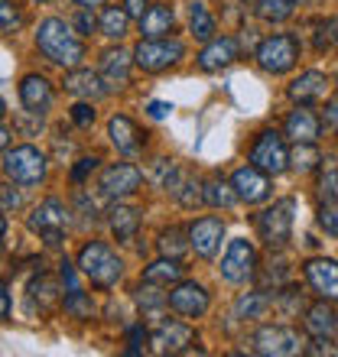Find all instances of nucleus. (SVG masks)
I'll use <instances>...</instances> for the list:
<instances>
[{
    "label": "nucleus",
    "mask_w": 338,
    "mask_h": 357,
    "mask_svg": "<svg viewBox=\"0 0 338 357\" xmlns=\"http://www.w3.org/2000/svg\"><path fill=\"white\" fill-rule=\"evenodd\" d=\"M36 46L39 52L59 68H78L84 59V43L75 33L72 23H66L62 17H49L39 23L36 29Z\"/></svg>",
    "instance_id": "f257e3e1"
},
{
    "label": "nucleus",
    "mask_w": 338,
    "mask_h": 357,
    "mask_svg": "<svg viewBox=\"0 0 338 357\" xmlns=\"http://www.w3.org/2000/svg\"><path fill=\"white\" fill-rule=\"evenodd\" d=\"M78 270H82L98 289H114L117 280L124 276L121 257L114 254L108 244H101V241H88V244L78 250Z\"/></svg>",
    "instance_id": "f03ea898"
},
{
    "label": "nucleus",
    "mask_w": 338,
    "mask_h": 357,
    "mask_svg": "<svg viewBox=\"0 0 338 357\" xmlns=\"http://www.w3.org/2000/svg\"><path fill=\"white\" fill-rule=\"evenodd\" d=\"M3 176L13 182V185H39V182H46V172H49V162L46 156L36 150V146H29V143H23V146H13V150L3 153Z\"/></svg>",
    "instance_id": "7ed1b4c3"
},
{
    "label": "nucleus",
    "mask_w": 338,
    "mask_h": 357,
    "mask_svg": "<svg viewBox=\"0 0 338 357\" xmlns=\"http://www.w3.org/2000/svg\"><path fill=\"white\" fill-rule=\"evenodd\" d=\"M293 215H296V198H280L267 211L257 215V234L270 250H283L293 237Z\"/></svg>",
    "instance_id": "20e7f679"
},
{
    "label": "nucleus",
    "mask_w": 338,
    "mask_h": 357,
    "mask_svg": "<svg viewBox=\"0 0 338 357\" xmlns=\"http://www.w3.org/2000/svg\"><path fill=\"white\" fill-rule=\"evenodd\" d=\"M254 59L267 75H286L300 62V39L290 36V33H273V36L260 39Z\"/></svg>",
    "instance_id": "39448f33"
},
{
    "label": "nucleus",
    "mask_w": 338,
    "mask_h": 357,
    "mask_svg": "<svg viewBox=\"0 0 338 357\" xmlns=\"http://www.w3.org/2000/svg\"><path fill=\"white\" fill-rule=\"evenodd\" d=\"M186 56V46H182V39L176 36H160V39H140L137 49H133V66H140L143 72H166L172 68L176 62H182Z\"/></svg>",
    "instance_id": "423d86ee"
},
{
    "label": "nucleus",
    "mask_w": 338,
    "mask_h": 357,
    "mask_svg": "<svg viewBox=\"0 0 338 357\" xmlns=\"http://www.w3.org/2000/svg\"><path fill=\"white\" fill-rule=\"evenodd\" d=\"M254 351L263 357H293L306 351V341L300 338V331L290 325H263L254 331L251 338Z\"/></svg>",
    "instance_id": "0eeeda50"
},
{
    "label": "nucleus",
    "mask_w": 338,
    "mask_h": 357,
    "mask_svg": "<svg viewBox=\"0 0 338 357\" xmlns=\"http://www.w3.org/2000/svg\"><path fill=\"white\" fill-rule=\"evenodd\" d=\"M68 208L59 202V198H46V202H39L33 211H29L27 225L33 234H39L43 241H46L49 247H59L62 244V231H66L68 225Z\"/></svg>",
    "instance_id": "6e6552de"
},
{
    "label": "nucleus",
    "mask_w": 338,
    "mask_h": 357,
    "mask_svg": "<svg viewBox=\"0 0 338 357\" xmlns=\"http://www.w3.org/2000/svg\"><path fill=\"white\" fill-rule=\"evenodd\" d=\"M251 166H257L267 176H280V172L290 169V150H286L283 133H277V130L257 133V140L251 146Z\"/></svg>",
    "instance_id": "1a4fd4ad"
},
{
    "label": "nucleus",
    "mask_w": 338,
    "mask_h": 357,
    "mask_svg": "<svg viewBox=\"0 0 338 357\" xmlns=\"http://www.w3.org/2000/svg\"><path fill=\"white\" fill-rule=\"evenodd\" d=\"M254 273H257V250H254V244L247 237L231 241L225 257H221V276H225L228 282L241 286V282L254 280Z\"/></svg>",
    "instance_id": "9d476101"
},
{
    "label": "nucleus",
    "mask_w": 338,
    "mask_h": 357,
    "mask_svg": "<svg viewBox=\"0 0 338 357\" xmlns=\"http://www.w3.org/2000/svg\"><path fill=\"white\" fill-rule=\"evenodd\" d=\"M212 305V296L202 282L196 280H179L172 289H169V309L182 315V319H202Z\"/></svg>",
    "instance_id": "9b49d317"
},
{
    "label": "nucleus",
    "mask_w": 338,
    "mask_h": 357,
    "mask_svg": "<svg viewBox=\"0 0 338 357\" xmlns=\"http://www.w3.org/2000/svg\"><path fill=\"white\" fill-rule=\"evenodd\" d=\"M143 182V172L131 162H111L101 169V178H98V188H101L104 198H127L133 195Z\"/></svg>",
    "instance_id": "f8f14e48"
},
{
    "label": "nucleus",
    "mask_w": 338,
    "mask_h": 357,
    "mask_svg": "<svg viewBox=\"0 0 338 357\" xmlns=\"http://www.w3.org/2000/svg\"><path fill=\"white\" fill-rule=\"evenodd\" d=\"M221 241H225V221L215 215L198 218L189 225V247L196 250V257L202 260H212V257L221 250Z\"/></svg>",
    "instance_id": "ddd939ff"
},
{
    "label": "nucleus",
    "mask_w": 338,
    "mask_h": 357,
    "mask_svg": "<svg viewBox=\"0 0 338 357\" xmlns=\"http://www.w3.org/2000/svg\"><path fill=\"white\" fill-rule=\"evenodd\" d=\"M196 341V328L189 321H179V319H166L156 325V331L150 335V344L160 354H186Z\"/></svg>",
    "instance_id": "4468645a"
},
{
    "label": "nucleus",
    "mask_w": 338,
    "mask_h": 357,
    "mask_svg": "<svg viewBox=\"0 0 338 357\" xmlns=\"http://www.w3.org/2000/svg\"><path fill=\"white\" fill-rule=\"evenodd\" d=\"M302 273H306V282L312 286V292L319 299L338 302V260H332V257H312V260H306Z\"/></svg>",
    "instance_id": "2eb2a0df"
},
{
    "label": "nucleus",
    "mask_w": 338,
    "mask_h": 357,
    "mask_svg": "<svg viewBox=\"0 0 338 357\" xmlns=\"http://www.w3.org/2000/svg\"><path fill=\"white\" fill-rule=\"evenodd\" d=\"M231 185H235L237 198L244 205H260L270 198V176L260 172L257 166H241V169L231 176Z\"/></svg>",
    "instance_id": "dca6fc26"
},
{
    "label": "nucleus",
    "mask_w": 338,
    "mask_h": 357,
    "mask_svg": "<svg viewBox=\"0 0 338 357\" xmlns=\"http://www.w3.org/2000/svg\"><path fill=\"white\" fill-rule=\"evenodd\" d=\"M283 133L293 143H316L322 133V121L316 117V111H312L309 104H296L286 114V121H283Z\"/></svg>",
    "instance_id": "f3484780"
},
{
    "label": "nucleus",
    "mask_w": 338,
    "mask_h": 357,
    "mask_svg": "<svg viewBox=\"0 0 338 357\" xmlns=\"http://www.w3.org/2000/svg\"><path fill=\"white\" fill-rule=\"evenodd\" d=\"M237 56H241V43L235 36H215V39H208L205 49L198 52V68L202 72H221Z\"/></svg>",
    "instance_id": "a211bd4d"
},
{
    "label": "nucleus",
    "mask_w": 338,
    "mask_h": 357,
    "mask_svg": "<svg viewBox=\"0 0 338 357\" xmlns=\"http://www.w3.org/2000/svg\"><path fill=\"white\" fill-rule=\"evenodd\" d=\"M131 66H133V56L131 52H124L121 46L104 49L101 52V72H98V75L104 78L108 91H121V88L131 82Z\"/></svg>",
    "instance_id": "6ab92c4d"
},
{
    "label": "nucleus",
    "mask_w": 338,
    "mask_h": 357,
    "mask_svg": "<svg viewBox=\"0 0 338 357\" xmlns=\"http://www.w3.org/2000/svg\"><path fill=\"white\" fill-rule=\"evenodd\" d=\"M20 101H23L27 114H39L43 117L52 107V85H49V78L36 75V72L23 75V82H20Z\"/></svg>",
    "instance_id": "aec40b11"
},
{
    "label": "nucleus",
    "mask_w": 338,
    "mask_h": 357,
    "mask_svg": "<svg viewBox=\"0 0 338 357\" xmlns=\"http://www.w3.org/2000/svg\"><path fill=\"white\" fill-rule=\"evenodd\" d=\"M325 91H329V78H325V72H316V68L300 72L286 88L293 104H316L325 98Z\"/></svg>",
    "instance_id": "412c9836"
},
{
    "label": "nucleus",
    "mask_w": 338,
    "mask_h": 357,
    "mask_svg": "<svg viewBox=\"0 0 338 357\" xmlns=\"http://www.w3.org/2000/svg\"><path fill=\"white\" fill-rule=\"evenodd\" d=\"M108 137H111L114 150L124 153V156H133V153H140V146H143L140 130H137V123H133L127 114H114L111 121H108Z\"/></svg>",
    "instance_id": "4be33fe9"
},
{
    "label": "nucleus",
    "mask_w": 338,
    "mask_h": 357,
    "mask_svg": "<svg viewBox=\"0 0 338 357\" xmlns=\"http://www.w3.org/2000/svg\"><path fill=\"white\" fill-rule=\"evenodd\" d=\"M66 88L75 98H84V101H98L108 94V85H104V78L91 68H68L66 75Z\"/></svg>",
    "instance_id": "5701e85b"
},
{
    "label": "nucleus",
    "mask_w": 338,
    "mask_h": 357,
    "mask_svg": "<svg viewBox=\"0 0 338 357\" xmlns=\"http://www.w3.org/2000/svg\"><path fill=\"white\" fill-rule=\"evenodd\" d=\"M302 325H306V331H309L312 338H335L338 315H335V309L329 305V299H322V302H316V305H309V309H306Z\"/></svg>",
    "instance_id": "b1692460"
},
{
    "label": "nucleus",
    "mask_w": 338,
    "mask_h": 357,
    "mask_svg": "<svg viewBox=\"0 0 338 357\" xmlns=\"http://www.w3.org/2000/svg\"><path fill=\"white\" fill-rule=\"evenodd\" d=\"M108 225H111L117 244H131L137 231H140V208L133 205H114L108 211Z\"/></svg>",
    "instance_id": "393cba45"
},
{
    "label": "nucleus",
    "mask_w": 338,
    "mask_h": 357,
    "mask_svg": "<svg viewBox=\"0 0 338 357\" xmlns=\"http://www.w3.org/2000/svg\"><path fill=\"white\" fill-rule=\"evenodd\" d=\"M176 26V13L169 3H153L147 13L140 17V36L143 39H160V36H169Z\"/></svg>",
    "instance_id": "a878e982"
},
{
    "label": "nucleus",
    "mask_w": 338,
    "mask_h": 357,
    "mask_svg": "<svg viewBox=\"0 0 338 357\" xmlns=\"http://www.w3.org/2000/svg\"><path fill=\"white\" fill-rule=\"evenodd\" d=\"M270 305H273V299L267 296V289L241 292L237 302H235V315L241 321H257V319H263V315L270 312Z\"/></svg>",
    "instance_id": "bb28decb"
},
{
    "label": "nucleus",
    "mask_w": 338,
    "mask_h": 357,
    "mask_svg": "<svg viewBox=\"0 0 338 357\" xmlns=\"http://www.w3.org/2000/svg\"><path fill=\"white\" fill-rule=\"evenodd\" d=\"M29 309H33V302H39V315L49 309H56L59 302L66 299L62 292H59V282L56 280H49V276H39V280L29 282Z\"/></svg>",
    "instance_id": "cd10ccee"
},
{
    "label": "nucleus",
    "mask_w": 338,
    "mask_h": 357,
    "mask_svg": "<svg viewBox=\"0 0 338 357\" xmlns=\"http://www.w3.org/2000/svg\"><path fill=\"white\" fill-rule=\"evenodd\" d=\"M182 273H186V266L179 264L176 257H160L156 264H150L143 270V280L156 282V286H176L182 280Z\"/></svg>",
    "instance_id": "c85d7f7f"
},
{
    "label": "nucleus",
    "mask_w": 338,
    "mask_h": 357,
    "mask_svg": "<svg viewBox=\"0 0 338 357\" xmlns=\"http://www.w3.org/2000/svg\"><path fill=\"white\" fill-rule=\"evenodd\" d=\"M189 29H192V36H196L198 43H208V39L218 36L215 17L208 13V7L202 0H192V3H189Z\"/></svg>",
    "instance_id": "c756f323"
},
{
    "label": "nucleus",
    "mask_w": 338,
    "mask_h": 357,
    "mask_svg": "<svg viewBox=\"0 0 338 357\" xmlns=\"http://www.w3.org/2000/svg\"><path fill=\"white\" fill-rule=\"evenodd\" d=\"M202 195H205V205L208 208H231V205H237L241 198H237V192H235V185L231 182H225V178H208V182H202Z\"/></svg>",
    "instance_id": "7c9ffc66"
},
{
    "label": "nucleus",
    "mask_w": 338,
    "mask_h": 357,
    "mask_svg": "<svg viewBox=\"0 0 338 357\" xmlns=\"http://www.w3.org/2000/svg\"><path fill=\"white\" fill-rule=\"evenodd\" d=\"M160 289H163V286H156V282H147V280L137 286L133 299H137V305H140L143 315H160L163 309H169V292H160Z\"/></svg>",
    "instance_id": "2f4dec72"
},
{
    "label": "nucleus",
    "mask_w": 338,
    "mask_h": 357,
    "mask_svg": "<svg viewBox=\"0 0 338 357\" xmlns=\"http://www.w3.org/2000/svg\"><path fill=\"white\" fill-rule=\"evenodd\" d=\"M296 7H300V0H257L254 13L263 23H286L296 13Z\"/></svg>",
    "instance_id": "473e14b6"
},
{
    "label": "nucleus",
    "mask_w": 338,
    "mask_h": 357,
    "mask_svg": "<svg viewBox=\"0 0 338 357\" xmlns=\"http://www.w3.org/2000/svg\"><path fill=\"white\" fill-rule=\"evenodd\" d=\"M98 29L108 39H124L131 33V13L124 7H104L101 20H98Z\"/></svg>",
    "instance_id": "72a5a7b5"
},
{
    "label": "nucleus",
    "mask_w": 338,
    "mask_h": 357,
    "mask_svg": "<svg viewBox=\"0 0 338 357\" xmlns=\"http://www.w3.org/2000/svg\"><path fill=\"white\" fill-rule=\"evenodd\" d=\"M319 162H322V156H319V150H316V143H296L290 150V169H296L300 176L319 169Z\"/></svg>",
    "instance_id": "f704fd0d"
},
{
    "label": "nucleus",
    "mask_w": 338,
    "mask_h": 357,
    "mask_svg": "<svg viewBox=\"0 0 338 357\" xmlns=\"http://www.w3.org/2000/svg\"><path fill=\"white\" fill-rule=\"evenodd\" d=\"M156 247H160L163 257H182L186 250H192L189 247V231H182V227H169V231H163L160 241H156Z\"/></svg>",
    "instance_id": "c9c22d12"
},
{
    "label": "nucleus",
    "mask_w": 338,
    "mask_h": 357,
    "mask_svg": "<svg viewBox=\"0 0 338 357\" xmlns=\"http://www.w3.org/2000/svg\"><path fill=\"white\" fill-rule=\"evenodd\" d=\"M62 305H66V312L72 315V319H82V321L94 319V302H91V296L82 292V289H68L66 299H62Z\"/></svg>",
    "instance_id": "e433bc0d"
},
{
    "label": "nucleus",
    "mask_w": 338,
    "mask_h": 357,
    "mask_svg": "<svg viewBox=\"0 0 338 357\" xmlns=\"http://www.w3.org/2000/svg\"><path fill=\"white\" fill-rule=\"evenodd\" d=\"M172 195L179 198V205H182V208H198V205H205V195H202V182H196V178H182Z\"/></svg>",
    "instance_id": "4c0bfd02"
},
{
    "label": "nucleus",
    "mask_w": 338,
    "mask_h": 357,
    "mask_svg": "<svg viewBox=\"0 0 338 357\" xmlns=\"http://www.w3.org/2000/svg\"><path fill=\"white\" fill-rule=\"evenodd\" d=\"M23 23H27V17H23L20 3H13V0H0V33H17Z\"/></svg>",
    "instance_id": "58836bf2"
},
{
    "label": "nucleus",
    "mask_w": 338,
    "mask_h": 357,
    "mask_svg": "<svg viewBox=\"0 0 338 357\" xmlns=\"http://www.w3.org/2000/svg\"><path fill=\"white\" fill-rule=\"evenodd\" d=\"M319 195H322V202H338V160H329V166L322 169Z\"/></svg>",
    "instance_id": "ea45409f"
},
{
    "label": "nucleus",
    "mask_w": 338,
    "mask_h": 357,
    "mask_svg": "<svg viewBox=\"0 0 338 357\" xmlns=\"http://www.w3.org/2000/svg\"><path fill=\"white\" fill-rule=\"evenodd\" d=\"M316 221L329 237H338V202H322Z\"/></svg>",
    "instance_id": "a19ab883"
},
{
    "label": "nucleus",
    "mask_w": 338,
    "mask_h": 357,
    "mask_svg": "<svg viewBox=\"0 0 338 357\" xmlns=\"http://www.w3.org/2000/svg\"><path fill=\"white\" fill-rule=\"evenodd\" d=\"M338 43V20H325V23H319V33H316V49L319 52H325V49H332Z\"/></svg>",
    "instance_id": "79ce46f5"
},
{
    "label": "nucleus",
    "mask_w": 338,
    "mask_h": 357,
    "mask_svg": "<svg viewBox=\"0 0 338 357\" xmlns=\"http://www.w3.org/2000/svg\"><path fill=\"white\" fill-rule=\"evenodd\" d=\"M127 341H131L127 354H143L147 344H150V331L143 328V325H131V328H127Z\"/></svg>",
    "instance_id": "37998d69"
},
{
    "label": "nucleus",
    "mask_w": 338,
    "mask_h": 357,
    "mask_svg": "<svg viewBox=\"0 0 338 357\" xmlns=\"http://www.w3.org/2000/svg\"><path fill=\"white\" fill-rule=\"evenodd\" d=\"M72 26H75V33H78V36H91L94 29H98V20H94L91 7H78L75 20H72Z\"/></svg>",
    "instance_id": "c03bdc74"
},
{
    "label": "nucleus",
    "mask_w": 338,
    "mask_h": 357,
    "mask_svg": "<svg viewBox=\"0 0 338 357\" xmlns=\"http://www.w3.org/2000/svg\"><path fill=\"white\" fill-rule=\"evenodd\" d=\"M98 162H101L98 156H82V160L72 166V182H75V185H82L84 178H88L94 169H98Z\"/></svg>",
    "instance_id": "a18cd8bd"
},
{
    "label": "nucleus",
    "mask_w": 338,
    "mask_h": 357,
    "mask_svg": "<svg viewBox=\"0 0 338 357\" xmlns=\"http://www.w3.org/2000/svg\"><path fill=\"white\" fill-rule=\"evenodd\" d=\"M23 205V195L13 192V185H0V211H17Z\"/></svg>",
    "instance_id": "49530a36"
},
{
    "label": "nucleus",
    "mask_w": 338,
    "mask_h": 357,
    "mask_svg": "<svg viewBox=\"0 0 338 357\" xmlns=\"http://www.w3.org/2000/svg\"><path fill=\"white\" fill-rule=\"evenodd\" d=\"M72 121H75L78 127H91L94 123V107L88 101H78L75 107H72Z\"/></svg>",
    "instance_id": "de8ad7c7"
},
{
    "label": "nucleus",
    "mask_w": 338,
    "mask_h": 357,
    "mask_svg": "<svg viewBox=\"0 0 338 357\" xmlns=\"http://www.w3.org/2000/svg\"><path fill=\"white\" fill-rule=\"evenodd\" d=\"M322 123H325V130L338 133V94L332 101H325V114H322Z\"/></svg>",
    "instance_id": "09e8293b"
},
{
    "label": "nucleus",
    "mask_w": 338,
    "mask_h": 357,
    "mask_svg": "<svg viewBox=\"0 0 338 357\" xmlns=\"http://www.w3.org/2000/svg\"><path fill=\"white\" fill-rule=\"evenodd\" d=\"M302 354L322 357V354H338V351L332 348V338H312V344H306V351H302Z\"/></svg>",
    "instance_id": "8fccbe9b"
},
{
    "label": "nucleus",
    "mask_w": 338,
    "mask_h": 357,
    "mask_svg": "<svg viewBox=\"0 0 338 357\" xmlns=\"http://www.w3.org/2000/svg\"><path fill=\"white\" fill-rule=\"evenodd\" d=\"M62 270H59V280H62V286L66 289H78V273H75V266L68 264V260H62Z\"/></svg>",
    "instance_id": "3c124183"
},
{
    "label": "nucleus",
    "mask_w": 338,
    "mask_h": 357,
    "mask_svg": "<svg viewBox=\"0 0 338 357\" xmlns=\"http://www.w3.org/2000/svg\"><path fill=\"white\" fill-rule=\"evenodd\" d=\"M147 114H150L153 121H166L169 114H172V104L169 101H150L147 104Z\"/></svg>",
    "instance_id": "603ef678"
},
{
    "label": "nucleus",
    "mask_w": 338,
    "mask_h": 357,
    "mask_svg": "<svg viewBox=\"0 0 338 357\" xmlns=\"http://www.w3.org/2000/svg\"><path fill=\"white\" fill-rule=\"evenodd\" d=\"M153 3L150 0H124V10H127V13H131V20H140L143 13H147V10H150Z\"/></svg>",
    "instance_id": "864d4df0"
},
{
    "label": "nucleus",
    "mask_w": 338,
    "mask_h": 357,
    "mask_svg": "<svg viewBox=\"0 0 338 357\" xmlns=\"http://www.w3.org/2000/svg\"><path fill=\"white\" fill-rule=\"evenodd\" d=\"M0 321H10V292H7V282H0Z\"/></svg>",
    "instance_id": "5fc2aeb1"
},
{
    "label": "nucleus",
    "mask_w": 338,
    "mask_h": 357,
    "mask_svg": "<svg viewBox=\"0 0 338 357\" xmlns=\"http://www.w3.org/2000/svg\"><path fill=\"white\" fill-rule=\"evenodd\" d=\"M7 146H10V127L0 123V153H7Z\"/></svg>",
    "instance_id": "6e6d98bb"
},
{
    "label": "nucleus",
    "mask_w": 338,
    "mask_h": 357,
    "mask_svg": "<svg viewBox=\"0 0 338 357\" xmlns=\"http://www.w3.org/2000/svg\"><path fill=\"white\" fill-rule=\"evenodd\" d=\"M75 3H78V7H101V3H104V0H75Z\"/></svg>",
    "instance_id": "4d7b16f0"
},
{
    "label": "nucleus",
    "mask_w": 338,
    "mask_h": 357,
    "mask_svg": "<svg viewBox=\"0 0 338 357\" xmlns=\"http://www.w3.org/2000/svg\"><path fill=\"white\" fill-rule=\"evenodd\" d=\"M3 237H7V218L0 215V247H3Z\"/></svg>",
    "instance_id": "13d9d810"
},
{
    "label": "nucleus",
    "mask_w": 338,
    "mask_h": 357,
    "mask_svg": "<svg viewBox=\"0 0 338 357\" xmlns=\"http://www.w3.org/2000/svg\"><path fill=\"white\" fill-rule=\"evenodd\" d=\"M3 114H7V104H3V98H0V117H3Z\"/></svg>",
    "instance_id": "bf43d9fd"
},
{
    "label": "nucleus",
    "mask_w": 338,
    "mask_h": 357,
    "mask_svg": "<svg viewBox=\"0 0 338 357\" xmlns=\"http://www.w3.org/2000/svg\"><path fill=\"white\" fill-rule=\"evenodd\" d=\"M36 3H49V0H36Z\"/></svg>",
    "instance_id": "052dcab7"
},
{
    "label": "nucleus",
    "mask_w": 338,
    "mask_h": 357,
    "mask_svg": "<svg viewBox=\"0 0 338 357\" xmlns=\"http://www.w3.org/2000/svg\"><path fill=\"white\" fill-rule=\"evenodd\" d=\"M244 3H257V0H244Z\"/></svg>",
    "instance_id": "680f3d73"
}]
</instances>
